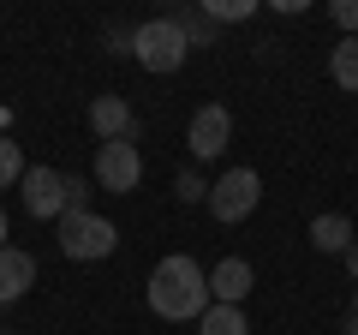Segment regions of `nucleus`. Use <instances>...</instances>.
I'll return each mask as SVG.
<instances>
[{
	"label": "nucleus",
	"instance_id": "nucleus-1",
	"mask_svg": "<svg viewBox=\"0 0 358 335\" xmlns=\"http://www.w3.org/2000/svg\"><path fill=\"white\" fill-rule=\"evenodd\" d=\"M209 306H215V299H209V275L197 270L185 252H173V258L155 264V275H150V311L155 317L192 323V317H203Z\"/></svg>",
	"mask_w": 358,
	"mask_h": 335
},
{
	"label": "nucleus",
	"instance_id": "nucleus-2",
	"mask_svg": "<svg viewBox=\"0 0 358 335\" xmlns=\"http://www.w3.org/2000/svg\"><path fill=\"white\" fill-rule=\"evenodd\" d=\"M185 54H192V42H185L179 18H150V25L131 30V60H138L143 72H179Z\"/></svg>",
	"mask_w": 358,
	"mask_h": 335
},
{
	"label": "nucleus",
	"instance_id": "nucleus-3",
	"mask_svg": "<svg viewBox=\"0 0 358 335\" xmlns=\"http://www.w3.org/2000/svg\"><path fill=\"white\" fill-rule=\"evenodd\" d=\"M114 245H120V228L108 216H90V210H66L60 216V252L66 258L96 264V258H108Z\"/></svg>",
	"mask_w": 358,
	"mask_h": 335
},
{
	"label": "nucleus",
	"instance_id": "nucleus-4",
	"mask_svg": "<svg viewBox=\"0 0 358 335\" xmlns=\"http://www.w3.org/2000/svg\"><path fill=\"white\" fill-rule=\"evenodd\" d=\"M257 198H263V180H257V168H227V174L209 186L203 204H209V216L227 228V221H245V216H251Z\"/></svg>",
	"mask_w": 358,
	"mask_h": 335
},
{
	"label": "nucleus",
	"instance_id": "nucleus-5",
	"mask_svg": "<svg viewBox=\"0 0 358 335\" xmlns=\"http://www.w3.org/2000/svg\"><path fill=\"white\" fill-rule=\"evenodd\" d=\"M138 180H143V156H138V144H131V138L96 150V186H102V192L131 198V192H138Z\"/></svg>",
	"mask_w": 358,
	"mask_h": 335
},
{
	"label": "nucleus",
	"instance_id": "nucleus-6",
	"mask_svg": "<svg viewBox=\"0 0 358 335\" xmlns=\"http://www.w3.org/2000/svg\"><path fill=\"white\" fill-rule=\"evenodd\" d=\"M18 192H24V210L36 221H60L66 216V174L60 168H24V180H18Z\"/></svg>",
	"mask_w": 358,
	"mask_h": 335
},
{
	"label": "nucleus",
	"instance_id": "nucleus-7",
	"mask_svg": "<svg viewBox=\"0 0 358 335\" xmlns=\"http://www.w3.org/2000/svg\"><path fill=\"white\" fill-rule=\"evenodd\" d=\"M227 138H233V114H227V102H203V108L192 114V132H185L192 156H197V162H215V156L227 150Z\"/></svg>",
	"mask_w": 358,
	"mask_h": 335
},
{
	"label": "nucleus",
	"instance_id": "nucleus-8",
	"mask_svg": "<svg viewBox=\"0 0 358 335\" xmlns=\"http://www.w3.org/2000/svg\"><path fill=\"white\" fill-rule=\"evenodd\" d=\"M90 132H96L102 144L138 138V120H131V102H126V96H96V102H90Z\"/></svg>",
	"mask_w": 358,
	"mask_h": 335
},
{
	"label": "nucleus",
	"instance_id": "nucleus-9",
	"mask_svg": "<svg viewBox=\"0 0 358 335\" xmlns=\"http://www.w3.org/2000/svg\"><path fill=\"white\" fill-rule=\"evenodd\" d=\"M36 287V258L18 252V245H0V306H13Z\"/></svg>",
	"mask_w": 358,
	"mask_h": 335
},
{
	"label": "nucleus",
	"instance_id": "nucleus-10",
	"mask_svg": "<svg viewBox=\"0 0 358 335\" xmlns=\"http://www.w3.org/2000/svg\"><path fill=\"white\" fill-rule=\"evenodd\" d=\"M251 264L245 258H221L215 270H209V299H215V306H239L245 294H251Z\"/></svg>",
	"mask_w": 358,
	"mask_h": 335
},
{
	"label": "nucleus",
	"instance_id": "nucleus-11",
	"mask_svg": "<svg viewBox=\"0 0 358 335\" xmlns=\"http://www.w3.org/2000/svg\"><path fill=\"white\" fill-rule=\"evenodd\" d=\"M352 240H358V228L341 216V210H329V216L310 221V245H317V252H341V258H346V245H352Z\"/></svg>",
	"mask_w": 358,
	"mask_h": 335
},
{
	"label": "nucleus",
	"instance_id": "nucleus-12",
	"mask_svg": "<svg viewBox=\"0 0 358 335\" xmlns=\"http://www.w3.org/2000/svg\"><path fill=\"white\" fill-rule=\"evenodd\" d=\"M197 335H251V323H245L239 306H209L197 317Z\"/></svg>",
	"mask_w": 358,
	"mask_h": 335
},
{
	"label": "nucleus",
	"instance_id": "nucleus-13",
	"mask_svg": "<svg viewBox=\"0 0 358 335\" xmlns=\"http://www.w3.org/2000/svg\"><path fill=\"white\" fill-rule=\"evenodd\" d=\"M329 72H334V84H341V90H358V36H341V42H334Z\"/></svg>",
	"mask_w": 358,
	"mask_h": 335
},
{
	"label": "nucleus",
	"instance_id": "nucleus-14",
	"mask_svg": "<svg viewBox=\"0 0 358 335\" xmlns=\"http://www.w3.org/2000/svg\"><path fill=\"white\" fill-rule=\"evenodd\" d=\"M24 180V150L13 138H0V186H18Z\"/></svg>",
	"mask_w": 358,
	"mask_h": 335
},
{
	"label": "nucleus",
	"instance_id": "nucleus-15",
	"mask_svg": "<svg viewBox=\"0 0 358 335\" xmlns=\"http://www.w3.org/2000/svg\"><path fill=\"white\" fill-rule=\"evenodd\" d=\"M173 192H179V204H203V198H209V180H203V174H179Z\"/></svg>",
	"mask_w": 358,
	"mask_h": 335
},
{
	"label": "nucleus",
	"instance_id": "nucleus-16",
	"mask_svg": "<svg viewBox=\"0 0 358 335\" xmlns=\"http://www.w3.org/2000/svg\"><path fill=\"white\" fill-rule=\"evenodd\" d=\"M257 13V0H209L203 18H251Z\"/></svg>",
	"mask_w": 358,
	"mask_h": 335
},
{
	"label": "nucleus",
	"instance_id": "nucleus-17",
	"mask_svg": "<svg viewBox=\"0 0 358 335\" xmlns=\"http://www.w3.org/2000/svg\"><path fill=\"white\" fill-rule=\"evenodd\" d=\"M329 18L346 30V36H358V0H334V6H329Z\"/></svg>",
	"mask_w": 358,
	"mask_h": 335
},
{
	"label": "nucleus",
	"instance_id": "nucleus-18",
	"mask_svg": "<svg viewBox=\"0 0 358 335\" xmlns=\"http://www.w3.org/2000/svg\"><path fill=\"white\" fill-rule=\"evenodd\" d=\"M84 198H90V186L78 174H66V210H84Z\"/></svg>",
	"mask_w": 358,
	"mask_h": 335
},
{
	"label": "nucleus",
	"instance_id": "nucleus-19",
	"mask_svg": "<svg viewBox=\"0 0 358 335\" xmlns=\"http://www.w3.org/2000/svg\"><path fill=\"white\" fill-rule=\"evenodd\" d=\"M346 270H352V282H358V240L346 245Z\"/></svg>",
	"mask_w": 358,
	"mask_h": 335
},
{
	"label": "nucleus",
	"instance_id": "nucleus-20",
	"mask_svg": "<svg viewBox=\"0 0 358 335\" xmlns=\"http://www.w3.org/2000/svg\"><path fill=\"white\" fill-rule=\"evenodd\" d=\"M346 335H358V299H352V317H346Z\"/></svg>",
	"mask_w": 358,
	"mask_h": 335
},
{
	"label": "nucleus",
	"instance_id": "nucleus-21",
	"mask_svg": "<svg viewBox=\"0 0 358 335\" xmlns=\"http://www.w3.org/2000/svg\"><path fill=\"white\" fill-rule=\"evenodd\" d=\"M0 245H6V210H0Z\"/></svg>",
	"mask_w": 358,
	"mask_h": 335
}]
</instances>
